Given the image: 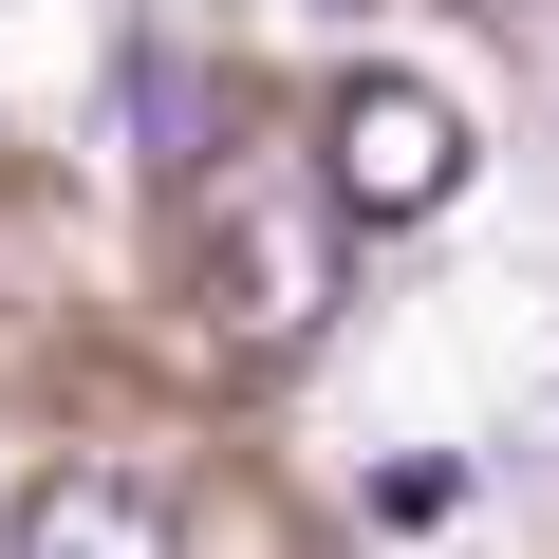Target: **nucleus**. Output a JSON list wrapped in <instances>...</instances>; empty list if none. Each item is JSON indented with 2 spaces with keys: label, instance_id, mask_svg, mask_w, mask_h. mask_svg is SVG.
I'll return each instance as SVG.
<instances>
[{
  "label": "nucleus",
  "instance_id": "obj_1",
  "mask_svg": "<svg viewBox=\"0 0 559 559\" xmlns=\"http://www.w3.org/2000/svg\"><path fill=\"white\" fill-rule=\"evenodd\" d=\"M336 299H355V205L299 187V168H224V205H205V299H187L205 355L280 373V355L336 336Z\"/></svg>",
  "mask_w": 559,
  "mask_h": 559
},
{
  "label": "nucleus",
  "instance_id": "obj_2",
  "mask_svg": "<svg viewBox=\"0 0 559 559\" xmlns=\"http://www.w3.org/2000/svg\"><path fill=\"white\" fill-rule=\"evenodd\" d=\"M318 187H336L355 224H429V205H466V94L373 57V75L318 112Z\"/></svg>",
  "mask_w": 559,
  "mask_h": 559
},
{
  "label": "nucleus",
  "instance_id": "obj_3",
  "mask_svg": "<svg viewBox=\"0 0 559 559\" xmlns=\"http://www.w3.org/2000/svg\"><path fill=\"white\" fill-rule=\"evenodd\" d=\"M0 559H187V540H168V503H150L131 466H57V485H20Z\"/></svg>",
  "mask_w": 559,
  "mask_h": 559
},
{
  "label": "nucleus",
  "instance_id": "obj_4",
  "mask_svg": "<svg viewBox=\"0 0 559 559\" xmlns=\"http://www.w3.org/2000/svg\"><path fill=\"white\" fill-rule=\"evenodd\" d=\"M112 112H131V150H150L168 187H187V168L224 150V75H205L187 38H131V57H112Z\"/></svg>",
  "mask_w": 559,
  "mask_h": 559
},
{
  "label": "nucleus",
  "instance_id": "obj_5",
  "mask_svg": "<svg viewBox=\"0 0 559 559\" xmlns=\"http://www.w3.org/2000/svg\"><path fill=\"white\" fill-rule=\"evenodd\" d=\"M355 522H373V540H429V522H466V466H429V448H411V466H373V485H355Z\"/></svg>",
  "mask_w": 559,
  "mask_h": 559
},
{
  "label": "nucleus",
  "instance_id": "obj_6",
  "mask_svg": "<svg viewBox=\"0 0 559 559\" xmlns=\"http://www.w3.org/2000/svg\"><path fill=\"white\" fill-rule=\"evenodd\" d=\"M318 20H373V0H318Z\"/></svg>",
  "mask_w": 559,
  "mask_h": 559
}]
</instances>
